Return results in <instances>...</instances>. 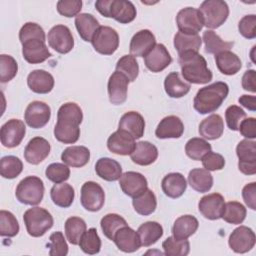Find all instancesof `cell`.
<instances>
[{
	"label": "cell",
	"instance_id": "obj_1",
	"mask_svg": "<svg viewBox=\"0 0 256 256\" xmlns=\"http://www.w3.org/2000/svg\"><path fill=\"white\" fill-rule=\"evenodd\" d=\"M83 120L80 106L67 102L60 106L57 112V122L54 127V137L64 144H74L80 136L79 125Z\"/></svg>",
	"mask_w": 256,
	"mask_h": 256
},
{
	"label": "cell",
	"instance_id": "obj_2",
	"mask_svg": "<svg viewBox=\"0 0 256 256\" xmlns=\"http://www.w3.org/2000/svg\"><path fill=\"white\" fill-rule=\"evenodd\" d=\"M178 63L183 78L193 84H207L212 80V72L205 58L195 51L178 54Z\"/></svg>",
	"mask_w": 256,
	"mask_h": 256
},
{
	"label": "cell",
	"instance_id": "obj_3",
	"mask_svg": "<svg viewBox=\"0 0 256 256\" xmlns=\"http://www.w3.org/2000/svg\"><path fill=\"white\" fill-rule=\"evenodd\" d=\"M229 86L225 82L217 81L198 90L194 97V109L200 114L215 112L226 99Z\"/></svg>",
	"mask_w": 256,
	"mask_h": 256
},
{
	"label": "cell",
	"instance_id": "obj_4",
	"mask_svg": "<svg viewBox=\"0 0 256 256\" xmlns=\"http://www.w3.org/2000/svg\"><path fill=\"white\" fill-rule=\"evenodd\" d=\"M95 7L102 16L113 18L121 24L132 22L137 15L134 4L128 0H98Z\"/></svg>",
	"mask_w": 256,
	"mask_h": 256
},
{
	"label": "cell",
	"instance_id": "obj_5",
	"mask_svg": "<svg viewBox=\"0 0 256 256\" xmlns=\"http://www.w3.org/2000/svg\"><path fill=\"white\" fill-rule=\"evenodd\" d=\"M23 220L28 234L41 237L52 228L54 220L50 212L41 207H32L24 212Z\"/></svg>",
	"mask_w": 256,
	"mask_h": 256
},
{
	"label": "cell",
	"instance_id": "obj_6",
	"mask_svg": "<svg viewBox=\"0 0 256 256\" xmlns=\"http://www.w3.org/2000/svg\"><path fill=\"white\" fill-rule=\"evenodd\" d=\"M44 183L37 176H27L22 179L15 191L17 200L25 205H38L44 196Z\"/></svg>",
	"mask_w": 256,
	"mask_h": 256
},
{
	"label": "cell",
	"instance_id": "obj_7",
	"mask_svg": "<svg viewBox=\"0 0 256 256\" xmlns=\"http://www.w3.org/2000/svg\"><path fill=\"white\" fill-rule=\"evenodd\" d=\"M204 26L210 29L220 27L229 16L228 4L223 0H205L199 9Z\"/></svg>",
	"mask_w": 256,
	"mask_h": 256
},
{
	"label": "cell",
	"instance_id": "obj_8",
	"mask_svg": "<svg viewBox=\"0 0 256 256\" xmlns=\"http://www.w3.org/2000/svg\"><path fill=\"white\" fill-rule=\"evenodd\" d=\"M94 50L102 55H112L119 46V35L109 26H100L91 40Z\"/></svg>",
	"mask_w": 256,
	"mask_h": 256
},
{
	"label": "cell",
	"instance_id": "obj_9",
	"mask_svg": "<svg viewBox=\"0 0 256 256\" xmlns=\"http://www.w3.org/2000/svg\"><path fill=\"white\" fill-rule=\"evenodd\" d=\"M80 202L83 208L87 211H99L105 203V193L103 188L97 182H85L81 187Z\"/></svg>",
	"mask_w": 256,
	"mask_h": 256
},
{
	"label": "cell",
	"instance_id": "obj_10",
	"mask_svg": "<svg viewBox=\"0 0 256 256\" xmlns=\"http://www.w3.org/2000/svg\"><path fill=\"white\" fill-rule=\"evenodd\" d=\"M239 159L238 169L245 175L256 173V142L250 139L241 140L236 147Z\"/></svg>",
	"mask_w": 256,
	"mask_h": 256
},
{
	"label": "cell",
	"instance_id": "obj_11",
	"mask_svg": "<svg viewBox=\"0 0 256 256\" xmlns=\"http://www.w3.org/2000/svg\"><path fill=\"white\" fill-rule=\"evenodd\" d=\"M49 46L60 54L70 52L74 47V38L70 29L65 25H56L52 27L47 35Z\"/></svg>",
	"mask_w": 256,
	"mask_h": 256
},
{
	"label": "cell",
	"instance_id": "obj_12",
	"mask_svg": "<svg viewBox=\"0 0 256 256\" xmlns=\"http://www.w3.org/2000/svg\"><path fill=\"white\" fill-rule=\"evenodd\" d=\"M176 24L179 31L185 34H198L204 26L200 11L193 7L181 9L176 16Z\"/></svg>",
	"mask_w": 256,
	"mask_h": 256
},
{
	"label": "cell",
	"instance_id": "obj_13",
	"mask_svg": "<svg viewBox=\"0 0 256 256\" xmlns=\"http://www.w3.org/2000/svg\"><path fill=\"white\" fill-rule=\"evenodd\" d=\"M26 133V126L19 119H10L4 123L0 130L1 144L6 148L18 146Z\"/></svg>",
	"mask_w": 256,
	"mask_h": 256
},
{
	"label": "cell",
	"instance_id": "obj_14",
	"mask_svg": "<svg viewBox=\"0 0 256 256\" xmlns=\"http://www.w3.org/2000/svg\"><path fill=\"white\" fill-rule=\"evenodd\" d=\"M51 117V109L48 104L42 101H32L28 104L24 119L26 124L34 129L44 127Z\"/></svg>",
	"mask_w": 256,
	"mask_h": 256
},
{
	"label": "cell",
	"instance_id": "obj_15",
	"mask_svg": "<svg viewBox=\"0 0 256 256\" xmlns=\"http://www.w3.org/2000/svg\"><path fill=\"white\" fill-rule=\"evenodd\" d=\"M254 231L247 226H239L233 230L228 239L229 247L236 253H246L255 245Z\"/></svg>",
	"mask_w": 256,
	"mask_h": 256
},
{
	"label": "cell",
	"instance_id": "obj_16",
	"mask_svg": "<svg viewBox=\"0 0 256 256\" xmlns=\"http://www.w3.org/2000/svg\"><path fill=\"white\" fill-rule=\"evenodd\" d=\"M128 78L121 72H113L108 80L107 91L109 101L114 105H121L127 99V90L129 84Z\"/></svg>",
	"mask_w": 256,
	"mask_h": 256
},
{
	"label": "cell",
	"instance_id": "obj_17",
	"mask_svg": "<svg viewBox=\"0 0 256 256\" xmlns=\"http://www.w3.org/2000/svg\"><path fill=\"white\" fill-rule=\"evenodd\" d=\"M225 206L224 197L219 193H211L203 196L199 203L198 209L199 212L209 220L220 219Z\"/></svg>",
	"mask_w": 256,
	"mask_h": 256
},
{
	"label": "cell",
	"instance_id": "obj_18",
	"mask_svg": "<svg viewBox=\"0 0 256 256\" xmlns=\"http://www.w3.org/2000/svg\"><path fill=\"white\" fill-rule=\"evenodd\" d=\"M119 185L123 193L129 197H136L147 189V179L139 172L128 171L119 178Z\"/></svg>",
	"mask_w": 256,
	"mask_h": 256
},
{
	"label": "cell",
	"instance_id": "obj_19",
	"mask_svg": "<svg viewBox=\"0 0 256 256\" xmlns=\"http://www.w3.org/2000/svg\"><path fill=\"white\" fill-rule=\"evenodd\" d=\"M22 55L30 64L42 63L52 56L45 41L40 39H30L22 43Z\"/></svg>",
	"mask_w": 256,
	"mask_h": 256
},
{
	"label": "cell",
	"instance_id": "obj_20",
	"mask_svg": "<svg viewBox=\"0 0 256 256\" xmlns=\"http://www.w3.org/2000/svg\"><path fill=\"white\" fill-rule=\"evenodd\" d=\"M172 62V57L165 45L158 43L144 57V64L150 71L158 73L167 68Z\"/></svg>",
	"mask_w": 256,
	"mask_h": 256
},
{
	"label": "cell",
	"instance_id": "obj_21",
	"mask_svg": "<svg viewBox=\"0 0 256 256\" xmlns=\"http://www.w3.org/2000/svg\"><path fill=\"white\" fill-rule=\"evenodd\" d=\"M155 45L156 39L154 34L148 29L140 30L133 35L130 41V55L134 57H145Z\"/></svg>",
	"mask_w": 256,
	"mask_h": 256
},
{
	"label": "cell",
	"instance_id": "obj_22",
	"mask_svg": "<svg viewBox=\"0 0 256 256\" xmlns=\"http://www.w3.org/2000/svg\"><path fill=\"white\" fill-rule=\"evenodd\" d=\"M50 150V143L45 138L37 136L32 138L26 145L24 150V158L28 163L37 165L48 157Z\"/></svg>",
	"mask_w": 256,
	"mask_h": 256
},
{
	"label": "cell",
	"instance_id": "obj_23",
	"mask_svg": "<svg viewBox=\"0 0 256 256\" xmlns=\"http://www.w3.org/2000/svg\"><path fill=\"white\" fill-rule=\"evenodd\" d=\"M135 145V139L129 133L121 129L112 133L107 140L108 149L117 155H130L133 152Z\"/></svg>",
	"mask_w": 256,
	"mask_h": 256
},
{
	"label": "cell",
	"instance_id": "obj_24",
	"mask_svg": "<svg viewBox=\"0 0 256 256\" xmlns=\"http://www.w3.org/2000/svg\"><path fill=\"white\" fill-rule=\"evenodd\" d=\"M114 243L117 248L125 253H132L141 247V241L138 233L129 226L121 227L114 235Z\"/></svg>",
	"mask_w": 256,
	"mask_h": 256
},
{
	"label": "cell",
	"instance_id": "obj_25",
	"mask_svg": "<svg viewBox=\"0 0 256 256\" xmlns=\"http://www.w3.org/2000/svg\"><path fill=\"white\" fill-rule=\"evenodd\" d=\"M118 129L129 133L134 139H139L144 135L145 120L136 111H129L122 115L118 123Z\"/></svg>",
	"mask_w": 256,
	"mask_h": 256
},
{
	"label": "cell",
	"instance_id": "obj_26",
	"mask_svg": "<svg viewBox=\"0 0 256 256\" xmlns=\"http://www.w3.org/2000/svg\"><path fill=\"white\" fill-rule=\"evenodd\" d=\"M184 132V124L182 120L175 116L170 115L164 117L156 127L155 135L159 139L180 138Z\"/></svg>",
	"mask_w": 256,
	"mask_h": 256
},
{
	"label": "cell",
	"instance_id": "obj_27",
	"mask_svg": "<svg viewBox=\"0 0 256 256\" xmlns=\"http://www.w3.org/2000/svg\"><path fill=\"white\" fill-rule=\"evenodd\" d=\"M27 85L35 93L47 94L52 91L54 87L53 76L42 69L33 70L28 74Z\"/></svg>",
	"mask_w": 256,
	"mask_h": 256
},
{
	"label": "cell",
	"instance_id": "obj_28",
	"mask_svg": "<svg viewBox=\"0 0 256 256\" xmlns=\"http://www.w3.org/2000/svg\"><path fill=\"white\" fill-rule=\"evenodd\" d=\"M161 187L166 196L169 198L181 197L187 188L185 177L178 172H172L164 176L161 182Z\"/></svg>",
	"mask_w": 256,
	"mask_h": 256
},
{
	"label": "cell",
	"instance_id": "obj_29",
	"mask_svg": "<svg viewBox=\"0 0 256 256\" xmlns=\"http://www.w3.org/2000/svg\"><path fill=\"white\" fill-rule=\"evenodd\" d=\"M130 157L135 164L147 166L154 163L157 159L158 149L154 144L148 141H139L136 143Z\"/></svg>",
	"mask_w": 256,
	"mask_h": 256
},
{
	"label": "cell",
	"instance_id": "obj_30",
	"mask_svg": "<svg viewBox=\"0 0 256 256\" xmlns=\"http://www.w3.org/2000/svg\"><path fill=\"white\" fill-rule=\"evenodd\" d=\"M224 131V122L219 114H212L203 119L199 124L198 132L200 136L207 140L220 138Z\"/></svg>",
	"mask_w": 256,
	"mask_h": 256
},
{
	"label": "cell",
	"instance_id": "obj_31",
	"mask_svg": "<svg viewBox=\"0 0 256 256\" xmlns=\"http://www.w3.org/2000/svg\"><path fill=\"white\" fill-rule=\"evenodd\" d=\"M61 160L68 166L80 168L89 162L90 151L85 146H70L62 152Z\"/></svg>",
	"mask_w": 256,
	"mask_h": 256
},
{
	"label": "cell",
	"instance_id": "obj_32",
	"mask_svg": "<svg viewBox=\"0 0 256 256\" xmlns=\"http://www.w3.org/2000/svg\"><path fill=\"white\" fill-rule=\"evenodd\" d=\"M96 174L106 181H116L122 175V167L119 162L109 157H102L95 164Z\"/></svg>",
	"mask_w": 256,
	"mask_h": 256
},
{
	"label": "cell",
	"instance_id": "obj_33",
	"mask_svg": "<svg viewBox=\"0 0 256 256\" xmlns=\"http://www.w3.org/2000/svg\"><path fill=\"white\" fill-rule=\"evenodd\" d=\"M215 62L218 70L224 75H235L242 67L240 58L231 51H223L216 54Z\"/></svg>",
	"mask_w": 256,
	"mask_h": 256
},
{
	"label": "cell",
	"instance_id": "obj_34",
	"mask_svg": "<svg viewBox=\"0 0 256 256\" xmlns=\"http://www.w3.org/2000/svg\"><path fill=\"white\" fill-rule=\"evenodd\" d=\"M198 226L199 222L196 217L193 215H182L173 224V237L176 239H187L197 231Z\"/></svg>",
	"mask_w": 256,
	"mask_h": 256
},
{
	"label": "cell",
	"instance_id": "obj_35",
	"mask_svg": "<svg viewBox=\"0 0 256 256\" xmlns=\"http://www.w3.org/2000/svg\"><path fill=\"white\" fill-rule=\"evenodd\" d=\"M75 26L79 36L86 42L91 41L93 35L100 27L98 20L89 13H80L75 18Z\"/></svg>",
	"mask_w": 256,
	"mask_h": 256
},
{
	"label": "cell",
	"instance_id": "obj_36",
	"mask_svg": "<svg viewBox=\"0 0 256 256\" xmlns=\"http://www.w3.org/2000/svg\"><path fill=\"white\" fill-rule=\"evenodd\" d=\"M188 183L197 192H208L213 186V177L205 168L192 169L188 174Z\"/></svg>",
	"mask_w": 256,
	"mask_h": 256
},
{
	"label": "cell",
	"instance_id": "obj_37",
	"mask_svg": "<svg viewBox=\"0 0 256 256\" xmlns=\"http://www.w3.org/2000/svg\"><path fill=\"white\" fill-rule=\"evenodd\" d=\"M53 203L61 208H68L72 205L75 197L74 188L68 183H58L53 185L50 190Z\"/></svg>",
	"mask_w": 256,
	"mask_h": 256
},
{
	"label": "cell",
	"instance_id": "obj_38",
	"mask_svg": "<svg viewBox=\"0 0 256 256\" xmlns=\"http://www.w3.org/2000/svg\"><path fill=\"white\" fill-rule=\"evenodd\" d=\"M190 84L180 78L178 72L169 73L164 80V89L171 98H181L190 91Z\"/></svg>",
	"mask_w": 256,
	"mask_h": 256
},
{
	"label": "cell",
	"instance_id": "obj_39",
	"mask_svg": "<svg viewBox=\"0 0 256 256\" xmlns=\"http://www.w3.org/2000/svg\"><path fill=\"white\" fill-rule=\"evenodd\" d=\"M141 246L149 247L155 244L163 235V227L155 221H147L141 224L137 230Z\"/></svg>",
	"mask_w": 256,
	"mask_h": 256
},
{
	"label": "cell",
	"instance_id": "obj_40",
	"mask_svg": "<svg viewBox=\"0 0 256 256\" xmlns=\"http://www.w3.org/2000/svg\"><path fill=\"white\" fill-rule=\"evenodd\" d=\"M132 205L134 210L143 216L152 214L157 207V199L154 192L151 189H146L138 196L133 198Z\"/></svg>",
	"mask_w": 256,
	"mask_h": 256
},
{
	"label": "cell",
	"instance_id": "obj_41",
	"mask_svg": "<svg viewBox=\"0 0 256 256\" xmlns=\"http://www.w3.org/2000/svg\"><path fill=\"white\" fill-rule=\"evenodd\" d=\"M202 40L205 44V52L208 54L216 55L223 51H229L234 45V42L222 40L218 34H216L213 30L209 29L203 32Z\"/></svg>",
	"mask_w": 256,
	"mask_h": 256
},
{
	"label": "cell",
	"instance_id": "obj_42",
	"mask_svg": "<svg viewBox=\"0 0 256 256\" xmlns=\"http://www.w3.org/2000/svg\"><path fill=\"white\" fill-rule=\"evenodd\" d=\"M173 44L178 54L186 51L198 52L202 45V39L198 34H185L179 31L174 36Z\"/></svg>",
	"mask_w": 256,
	"mask_h": 256
},
{
	"label": "cell",
	"instance_id": "obj_43",
	"mask_svg": "<svg viewBox=\"0 0 256 256\" xmlns=\"http://www.w3.org/2000/svg\"><path fill=\"white\" fill-rule=\"evenodd\" d=\"M64 227L67 240L73 245H79L80 239L87 229L85 221L80 217L72 216L66 220Z\"/></svg>",
	"mask_w": 256,
	"mask_h": 256
},
{
	"label": "cell",
	"instance_id": "obj_44",
	"mask_svg": "<svg viewBox=\"0 0 256 256\" xmlns=\"http://www.w3.org/2000/svg\"><path fill=\"white\" fill-rule=\"evenodd\" d=\"M247 210L243 204L237 201L225 203L221 218L230 224H241L246 218Z\"/></svg>",
	"mask_w": 256,
	"mask_h": 256
},
{
	"label": "cell",
	"instance_id": "obj_45",
	"mask_svg": "<svg viewBox=\"0 0 256 256\" xmlns=\"http://www.w3.org/2000/svg\"><path fill=\"white\" fill-rule=\"evenodd\" d=\"M23 170L22 161L13 155L4 156L0 161V174L5 179H14Z\"/></svg>",
	"mask_w": 256,
	"mask_h": 256
},
{
	"label": "cell",
	"instance_id": "obj_46",
	"mask_svg": "<svg viewBox=\"0 0 256 256\" xmlns=\"http://www.w3.org/2000/svg\"><path fill=\"white\" fill-rule=\"evenodd\" d=\"M162 248L167 256H186L190 251V243L187 239H176L170 236L163 241Z\"/></svg>",
	"mask_w": 256,
	"mask_h": 256
},
{
	"label": "cell",
	"instance_id": "obj_47",
	"mask_svg": "<svg viewBox=\"0 0 256 256\" xmlns=\"http://www.w3.org/2000/svg\"><path fill=\"white\" fill-rule=\"evenodd\" d=\"M127 222L126 220L115 213H109L105 215L101 221H100V226L102 229L103 234L110 240L113 241L115 233L123 226H126Z\"/></svg>",
	"mask_w": 256,
	"mask_h": 256
},
{
	"label": "cell",
	"instance_id": "obj_48",
	"mask_svg": "<svg viewBox=\"0 0 256 256\" xmlns=\"http://www.w3.org/2000/svg\"><path fill=\"white\" fill-rule=\"evenodd\" d=\"M210 151L211 145L205 139L199 137L189 139L185 145V152L192 160H201Z\"/></svg>",
	"mask_w": 256,
	"mask_h": 256
},
{
	"label": "cell",
	"instance_id": "obj_49",
	"mask_svg": "<svg viewBox=\"0 0 256 256\" xmlns=\"http://www.w3.org/2000/svg\"><path fill=\"white\" fill-rule=\"evenodd\" d=\"M79 246L81 250L89 255L99 253L101 249V239L95 228H90L85 231L80 239Z\"/></svg>",
	"mask_w": 256,
	"mask_h": 256
},
{
	"label": "cell",
	"instance_id": "obj_50",
	"mask_svg": "<svg viewBox=\"0 0 256 256\" xmlns=\"http://www.w3.org/2000/svg\"><path fill=\"white\" fill-rule=\"evenodd\" d=\"M116 71L124 74L130 82L136 80L139 74V65L132 55L122 56L116 63Z\"/></svg>",
	"mask_w": 256,
	"mask_h": 256
},
{
	"label": "cell",
	"instance_id": "obj_51",
	"mask_svg": "<svg viewBox=\"0 0 256 256\" xmlns=\"http://www.w3.org/2000/svg\"><path fill=\"white\" fill-rule=\"evenodd\" d=\"M19 223L13 213L0 211V235L4 237H14L19 232Z\"/></svg>",
	"mask_w": 256,
	"mask_h": 256
},
{
	"label": "cell",
	"instance_id": "obj_52",
	"mask_svg": "<svg viewBox=\"0 0 256 256\" xmlns=\"http://www.w3.org/2000/svg\"><path fill=\"white\" fill-rule=\"evenodd\" d=\"M18 72V64L16 60L7 54L0 55V80L2 83L12 80Z\"/></svg>",
	"mask_w": 256,
	"mask_h": 256
},
{
	"label": "cell",
	"instance_id": "obj_53",
	"mask_svg": "<svg viewBox=\"0 0 256 256\" xmlns=\"http://www.w3.org/2000/svg\"><path fill=\"white\" fill-rule=\"evenodd\" d=\"M45 175L48 180L55 184L63 183L70 177V169L65 163H52L45 170Z\"/></svg>",
	"mask_w": 256,
	"mask_h": 256
},
{
	"label": "cell",
	"instance_id": "obj_54",
	"mask_svg": "<svg viewBox=\"0 0 256 256\" xmlns=\"http://www.w3.org/2000/svg\"><path fill=\"white\" fill-rule=\"evenodd\" d=\"M30 39H40L42 41H46L45 32L39 24L27 22L21 27L19 31V40L21 44Z\"/></svg>",
	"mask_w": 256,
	"mask_h": 256
},
{
	"label": "cell",
	"instance_id": "obj_55",
	"mask_svg": "<svg viewBox=\"0 0 256 256\" xmlns=\"http://www.w3.org/2000/svg\"><path fill=\"white\" fill-rule=\"evenodd\" d=\"M49 255L50 256H66L68 254V245L61 231L52 233L49 237Z\"/></svg>",
	"mask_w": 256,
	"mask_h": 256
},
{
	"label": "cell",
	"instance_id": "obj_56",
	"mask_svg": "<svg viewBox=\"0 0 256 256\" xmlns=\"http://www.w3.org/2000/svg\"><path fill=\"white\" fill-rule=\"evenodd\" d=\"M246 117V112L237 105L229 106L225 111V120L227 126L232 131H237L240 123Z\"/></svg>",
	"mask_w": 256,
	"mask_h": 256
},
{
	"label": "cell",
	"instance_id": "obj_57",
	"mask_svg": "<svg viewBox=\"0 0 256 256\" xmlns=\"http://www.w3.org/2000/svg\"><path fill=\"white\" fill-rule=\"evenodd\" d=\"M82 8L81 0H60L57 2V11L64 17L71 18L79 15Z\"/></svg>",
	"mask_w": 256,
	"mask_h": 256
},
{
	"label": "cell",
	"instance_id": "obj_58",
	"mask_svg": "<svg viewBox=\"0 0 256 256\" xmlns=\"http://www.w3.org/2000/svg\"><path fill=\"white\" fill-rule=\"evenodd\" d=\"M238 30L240 34L247 39H254L256 37V15H246L238 23Z\"/></svg>",
	"mask_w": 256,
	"mask_h": 256
},
{
	"label": "cell",
	"instance_id": "obj_59",
	"mask_svg": "<svg viewBox=\"0 0 256 256\" xmlns=\"http://www.w3.org/2000/svg\"><path fill=\"white\" fill-rule=\"evenodd\" d=\"M202 164L203 167L208 170V171H216V170H221L225 166V159L224 157L215 152H208L202 157Z\"/></svg>",
	"mask_w": 256,
	"mask_h": 256
},
{
	"label": "cell",
	"instance_id": "obj_60",
	"mask_svg": "<svg viewBox=\"0 0 256 256\" xmlns=\"http://www.w3.org/2000/svg\"><path fill=\"white\" fill-rule=\"evenodd\" d=\"M240 134L246 139L256 138V119L254 117H248L243 119L238 128Z\"/></svg>",
	"mask_w": 256,
	"mask_h": 256
},
{
	"label": "cell",
	"instance_id": "obj_61",
	"mask_svg": "<svg viewBox=\"0 0 256 256\" xmlns=\"http://www.w3.org/2000/svg\"><path fill=\"white\" fill-rule=\"evenodd\" d=\"M242 197L248 208L256 209V183L251 182L246 184L242 189Z\"/></svg>",
	"mask_w": 256,
	"mask_h": 256
},
{
	"label": "cell",
	"instance_id": "obj_62",
	"mask_svg": "<svg viewBox=\"0 0 256 256\" xmlns=\"http://www.w3.org/2000/svg\"><path fill=\"white\" fill-rule=\"evenodd\" d=\"M242 87L244 90L256 92V72L253 69L247 70L242 76Z\"/></svg>",
	"mask_w": 256,
	"mask_h": 256
},
{
	"label": "cell",
	"instance_id": "obj_63",
	"mask_svg": "<svg viewBox=\"0 0 256 256\" xmlns=\"http://www.w3.org/2000/svg\"><path fill=\"white\" fill-rule=\"evenodd\" d=\"M239 103L250 111L256 110V97L254 95H242L238 99Z\"/></svg>",
	"mask_w": 256,
	"mask_h": 256
}]
</instances>
